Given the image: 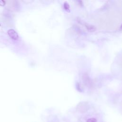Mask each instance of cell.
I'll list each match as a JSON object with an SVG mask.
<instances>
[{
  "label": "cell",
  "mask_w": 122,
  "mask_h": 122,
  "mask_svg": "<svg viewBox=\"0 0 122 122\" xmlns=\"http://www.w3.org/2000/svg\"><path fill=\"white\" fill-rule=\"evenodd\" d=\"M75 1L76 2V3L81 7H84V3L83 2L82 0H75Z\"/></svg>",
  "instance_id": "obj_7"
},
{
  "label": "cell",
  "mask_w": 122,
  "mask_h": 122,
  "mask_svg": "<svg viewBox=\"0 0 122 122\" xmlns=\"http://www.w3.org/2000/svg\"><path fill=\"white\" fill-rule=\"evenodd\" d=\"M90 109V105L87 102H81L77 105L76 111L80 113H85Z\"/></svg>",
  "instance_id": "obj_1"
},
{
  "label": "cell",
  "mask_w": 122,
  "mask_h": 122,
  "mask_svg": "<svg viewBox=\"0 0 122 122\" xmlns=\"http://www.w3.org/2000/svg\"><path fill=\"white\" fill-rule=\"evenodd\" d=\"M5 2L4 0H0V6H5Z\"/></svg>",
  "instance_id": "obj_9"
},
{
  "label": "cell",
  "mask_w": 122,
  "mask_h": 122,
  "mask_svg": "<svg viewBox=\"0 0 122 122\" xmlns=\"http://www.w3.org/2000/svg\"><path fill=\"white\" fill-rule=\"evenodd\" d=\"M84 26L86 29L90 32H94L96 30V28L95 26L90 24H88L87 23H86L85 22L84 23Z\"/></svg>",
  "instance_id": "obj_4"
},
{
  "label": "cell",
  "mask_w": 122,
  "mask_h": 122,
  "mask_svg": "<svg viewBox=\"0 0 122 122\" xmlns=\"http://www.w3.org/2000/svg\"><path fill=\"white\" fill-rule=\"evenodd\" d=\"M76 89L77 90L80 92V93H83L84 92V88L83 86L82 85V84L79 83L77 82L76 83Z\"/></svg>",
  "instance_id": "obj_5"
},
{
  "label": "cell",
  "mask_w": 122,
  "mask_h": 122,
  "mask_svg": "<svg viewBox=\"0 0 122 122\" xmlns=\"http://www.w3.org/2000/svg\"><path fill=\"white\" fill-rule=\"evenodd\" d=\"M120 30H122V25L120 26Z\"/></svg>",
  "instance_id": "obj_10"
},
{
  "label": "cell",
  "mask_w": 122,
  "mask_h": 122,
  "mask_svg": "<svg viewBox=\"0 0 122 122\" xmlns=\"http://www.w3.org/2000/svg\"><path fill=\"white\" fill-rule=\"evenodd\" d=\"M83 80L84 84L86 85H87V86L90 87L92 85L91 80L90 78H89V77L88 76V75H87V74H85L84 75H83Z\"/></svg>",
  "instance_id": "obj_3"
},
{
  "label": "cell",
  "mask_w": 122,
  "mask_h": 122,
  "mask_svg": "<svg viewBox=\"0 0 122 122\" xmlns=\"http://www.w3.org/2000/svg\"><path fill=\"white\" fill-rule=\"evenodd\" d=\"M86 122H97V120L95 118H92L88 119L87 120Z\"/></svg>",
  "instance_id": "obj_8"
},
{
  "label": "cell",
  "mask_w": 122,
  "mask_h": 122,
  "mask_svg": "<svg viewBox=\"0 0 122 122\" xmlns=\"http://www.w3.org/2000/svg\"><path fill=\"white\" fill-rule=\"evenodd\" d=\"M8 35L10 37L14 40H17L19 39L18 33L14 29H10L7 32Z\"/></svg>",
  "instance_id": "obj_2"
},
{
  "label": "cell",
  "mask_w": 122,
  "mask_h": 122,
  "mask_svg": "<svg viewBox=\"0 0 122 122\" xmlns=\"http://www.w3.org/2000/svg\"><path fill=\"white\" fill-rule=\"evenodd\" d=\"M1 23H0V26H1Z\"/></svg>",
  "instance_id": "obj_11"
},
{
  "label": "cell",
  "mask_w": 122,
  "mask_h": 122,
  "mask_svg": "<svg viewBox=\"0 0 122 122\" xmlns=\"http://www.w3.org/2000/svg\"><path fill=\"white\" fill-rule=\"evenodd\" d=\"M63 7H64V8L66 12H67L68 13H70V5L68 3V2H65L64 3Z\"/></svg>",
  "instance_id": "obj_6"
}]
</instances>
